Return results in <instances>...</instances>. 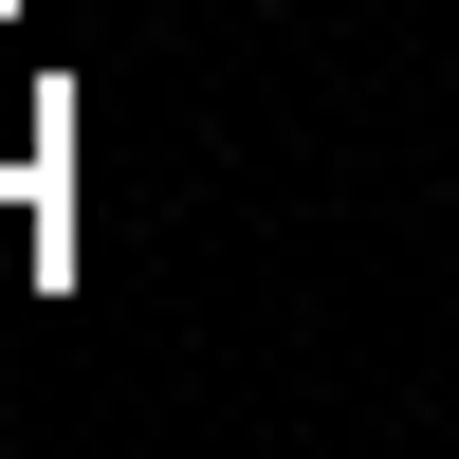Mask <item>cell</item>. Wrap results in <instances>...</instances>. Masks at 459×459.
Returning <instances> with one entry per match:
<instances>
[]
</instances>
